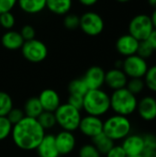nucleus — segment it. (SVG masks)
Instances as JSON below:
<instances>
[{
	"mask_svg": "<svg viewBox=\"0 0 156 157\" xmlns=\"http://www.w3.org/2000/svg\"><path fill=\"white\" fill-rule=\"evenodd\" d=\"M101 154L93 144H84L78 151V157H101Z\"/></svg>",
	"mask_w": 156,
	"mask_h": 157,
	"instance_id": "obj_30",
	"label": "nucleus"
},
{
	"mask_svg": "<svg viewBox=\"0 0 156 157\" xmlns=\"http://www.w3.org/2000/svg\"><path fill=\"white\" fill-rule=\"evenodd\" d=\"M127 157H142V155H135V156H127Z\"/></svg>",
	"mask_w": 156,
	"mask_h": 157,
	"instance_id": "obj_46",
	"label": "nucleus"
},
{
	"mask_svg": "<svg viewBox=\"0 0 156 157\" xmlns=\"http://www.w3.org/2000/svg\"><path fill=\"white\" fill-rule=\"evenodd\" d=\"M21 52L27 61L33 63H38L47 58L48 48L41 40L33 39L25 40L21 47Z\"/></svg>",
	"mask_w": 156,
	"mask_h": 157,
	"instance_id": "obj_7",
	"label": "nucleus"
},
{
	"mask_svg": "<svg viewBox=\"0 0 156 157\" xmlns=\"http://www.w3.org/2000/svg\"><path fill=\"white\" fill-rule=\"evenodd\" d=\"M73 5L72 0H46V7L55 15H67Z\"/></svg>",
	"mask_w": 156,
	"mask_h": 157,
	"instance_id": "obj_20",
	"label": "nucleus"
},
{
	"mask_svg": "<svg viewBox=\"0 0 156 157\" xmlns=\"http://www.w3.org/2000/svg\"><path fill=\"white\" fill-rule=\"evenodd\" d=\"M106 72L100 66H92L86 72L84 77H82L86 84L88 89H99L105 85Z\"/></svg>",
	"mask_w": 156,
	"mask_h": 157,
	"instance_id": "obj_14",
	"label": "nucleus"
},
{
	"mask_svg": "<svg viewBox=\"0 0 156 157\" xmlns=\"http://www.w3.org/2000/svg\"><path fill=\"white\" fill-rule=\"evenodd\" d=\"M54 115L56 123L62 128V130L72 132L78 130L82 119L81 110L74 108L66 102L59 106L54 111Z\"/></svg>",
	"mask_w": 156,
	"mask_h": 157,
	"instance_id": "obj_5",
	"label": "nucleus"
},
{
	"mask_svg": "<svg viewBox=\"0 0 156 157\" xmlns=\"http://www.w3.org/2000/svg\"><path fill=\"white\" fill-rule=\"evenodd\" d=\"M55 136V144L60 155L71 154L76 146V138L72 132L62 130Z\"/></svg>",
	"mask_w": 156,
	"mask_h": 157,
	"instance_id": "obj_12",
	"label": "nucleus"
},
{
	"mask_svg": "<svg viewBox=\"0 0 156 157\" xmlns=\"http://www.w3.org/2000/svg\"><path fill=\"white\" fill-rule=\"evenodd\" d=\"M67 103L74 108L81 110L83 109V103H84V97L78 95H69Z\"/></svg>",
	"mask_w": 156,
	"mask_h": 157,
	"instance_id": "obj_36",
	"label": "nucleus"
},
{
	"mask_svg": "<svg viewBox=\"0 0 156 157\" xmlns=\"http://www.w3.org/2000/svg\"><path fill=\"white\" fill-rule=\"evenodd\" d=\"M117 1H119V2H120V3H126V2H129V1H131V0H117Z\"/></svg>",
	"mask_w": 156,
	"mask_h": 157,
	"instance_id": "obj_45",
	"label": "nucleus"
},
{
	"mask_svg": "<svg viewBox=\"0 0 156 157\" xmlns=\"http://www.w3.org/2000/svg\"><path fill=\"white\" fill-rule=\"evenodd\" d=\"M80 4H82L85 6H91L97 3L98 0H78Z\"/></svg>",
	"mask_w": 156,
	"mask_h": 157,
	"instance_id": "obj_42",
	"label": "nucleus"
},
{
	"mask_svg": "<svg viewBox=\"0 0 156 157\" xmlns=\"http://www.w3.org/2000/svg\"><path fill=\"white\" fill-rule=\"evenodd\" d=\"M13 108V99L10 95L5 91H0V117H6Z\"/></svg>",
	"mask_w": 156,
	"mask_h": 157,
	"instance_id": "obj_26",
	"label": "nucleus"
},
{
	"mask_svg": "<svg viewBox=\"0 0 156 157\" xmlns=\"http://www.w3.org/2000/svg\"><path fill=\"white\" fill-rule=\"evenodd\" d=\"M17 5L27 14H38L46 7V0H17Z\"/></svg>",
	"mask_w": 156,
	"mask_h": 157,
	"instance_id": "obj_21",
	"label": "nucleus"
},
{
	"mask_svg": "<svg viewBox=\"0 0 156 157\" xmlns=\"http://www.w3.org/2000/svg\"><path fill=\"white\" fill-rule=\"evenodd\" d=\"M78 130L86 137L93 139L103 132V121L100 117L86 115L82 117Z\"/></svg>",
	"mask_w": 156,
	"mask_h": 157,
	"instance_id": "obj_10",
	"label": "nucleus"
},
{
	"mask_svg": "<svg viewBox=\"0 0 156 157\" xmlns=\"http://www.w3.org/2000/svg\"><path fill=\"white\" fill-rule=\"evenodd\" d=\"M147 42L151 45V47L154 49V51H156V29H154L152 33L147 38Z\"/></svg>",
	"mask_w": 156,
	"mask_h": 157,
	"instance_id": "obj_40",
	"label": "nucleus"
},
{
	"mask_svg": "<svg viewBox=\"0 0 156 157\" xmlns=\"http://www.w3.org/2000/svg\"><path fill=\"white\" fill-rule=\"evenodd\" d=\"M132 125L129 117L113 114L103 121V132L114 142L124 140L131 133Z\"/></svg>",
	"mask_w": 156,
	"mask_h": 157,
	"instance_id": "obj_4",
	"label": "nucleus"
},
{
	"mask_svg": "<svg viewBox=\"0 0 156 157\" xmlns=\"http://www.w3.org/2000/svg\"><path fill=\"white\" fill-rule=\"evenodd\" d=\"M25 42L21 34L15 30H7L5 32L1 38L2 45L9 51H16L21 49L23 43Z\"/></svg>",
	"mask_w": 156,
	"mask_h": 157,
	"instance_id": "obj_19",
	"label": "nucleus"
},
{
	"mask_svg": "<svg viewBox=\"0 0 156 157\" xmlns=\"http://www.w3.org/2000/svg\"><path fill=\"white\" fill-rule=\"evenodd\" d=\"M37 121L40 124V126L45 130H51L52 129L57 123H56V119L54 112H50V111H43L38 118Z\"/></svg>",
	"mask_w": 156,
	"mask_h": 157,
	"instance_id": "obj_25",
	"label": "nucleus"
},
{
	"mask_svg": "<svg viewBox=\"0 0 156 157\" xmlns=\"http://www.w3.org/2000/svg\"><path fill=\"white\" fill-rule=\"evenodd\" d=\"M36 150L39 157L60 156L55 144V136L53 134H45Z\"/></svg>",
	"mask_w": 156,
	"mask_h": 157,
	"instance_id": "obj_18",
	"label": "nucleus"
},
{
	"mask_svg": "<svg viewBox=\"0 0 156 157\" xmlns=\"http://www.w3.org/2000/svg\"><path fill=\"white\" fill-rule=\"evenodd\" d=\"M137 113L144 121H154L156 120V98L153 96H144L138 100Z\"/></svg>",
	"mask_w": 156,
	"mask_h": 157,
	"instance_id": "obj_11",
	"label": "nucleus"
},
{
	"mask_svg": "<svg viewBox=\"0 0 156 157\" xmlns=\"http://www.w3.org/2000/svg\"><path fill=\"white\" fill-rule=\"evenodd\" d=\"M105 24L102 17L94 11H88L80 17L79 28L88 36H97L104 29Z\"/></svg>",
	"mask_w": 156,
	"mask_h": 157,
	"instance_id": "obj_9",
	"label": "nucleus"
},
{
	"mask_svg": "<svg viewBox=\"0 0 156 157\" xmlns=\"http://www.w3.org/2000/svg\"><path fill=\"white\" fill-rule=\"evenodd\" d=\"M63 25L67 29L73 30L79 28L80 25V17L74 14H67L63 19Z\"/></svg>",
	"mask_w": 156,
	"mask_h": 157,
	"instance_id": "obj_33",
	"label": "nucleus"
},
{
	"mask_svg": "<svg viewBox=\"0 0 156 157\" xmlns=\"http://www.w3.org/2000/svg\"><path fill=\"white\" fill-rule=\"evenodd\" d=\"M128 76L122 71V69L113 68L106 72L105 85L111 90H118L126 87L128 83Z\"/></svg>",
	"mask_w": 156,
	"mask_h": 157,
	"instance_id": "obj_16",
	"label": "nucleus"
},
{
	"mask_svg": "<svg viewBox=\"0 0 156 157\" xmlns=\"http://www.w3.org/2000/svg\"><path fill=\"white\" fill-rule=\"evenodd\" d=\"M23 111L26 117L37 119L43 112V109L41 107V104L38 97L29 98L24 104Z\"/></svg>",
	"mask_w": 156,
	"mask_h": 157,
	"instance_id": "obj_22",
	"label": "nucleus"
},
{
	"mask_svg": "<svg viewBox=\"0 0 156 157\" xmlns=\"http://www.w3.org/2000/svg\"><path fill=\"white\" fill-rule=\"evenodd\" d=\"M138 100L126 87L114 90L110 95V109L114 114L129 117L136 112Z\"/></svg>",
	"mask_w": 156,
	"mask_h": 157,
	"instance_id": "obj_3",
	"label": "nucleus"
},
{
	"mask_svg": "<svg viewBox=\"0 0 156 157\" xmlns=\"http://www.w3.org/2000/svg\"><path fill=\"white\" fill-rule=\"evenodd\" d=\"M83 110L86 115L101 118L110 110V95L102 88L88 90L84 96Z\"/></svg>",
	"mask_w": 156,
	"mask_h": 157,
	"instance_id": "obj_2",
	"label": "nucleus"
},
{
	"mask_svg": "<svg viewBox=\"0 0 156 157\" xmlns=\"http://www.w3.org/2000/svg\"><path fill=\"white\" fill-rule=\"evenodd\" d=\"M17 4V0H0V14L10 12Z\"/></svg>",
	"mask_w": 156,
	"mask_h": 157,
	"instance_id": "obj_38",
	"label": "nucleus"
},
{
	"mask_svg": "<svg viewBox=\"0 0 156 157\" xmlns=\"http://www.w3.org/2000/svg\"><path fill=\"white\" fill-rule=\"evenodd\" d=\"M121 142L120 145L124 149L127 156L142 155L144 151V142L141 134L131 133Z\"/></svg>",
	"mask_w": 156,
	"mask_h": 157,
	"instance_id": "obj_13",
	"label": "nucleus"
},
{
	"mask_svg": "<svg viewBox=\"0 0 156 157\" xmlns=\"http://www.w3.org/2000/svg\"><path fill=\"white\" fill-rule=\"evenodd\" d=\"M94 146L97 149V151L101 155H107V153L115 145V142L108 138L104 132L97 135L92 139Z\"/></svg>",
	"mask_w": 156,
	"mask_h": 157,
	"instance_id": "obj_23",
	"label": "nucleus"
},
{
	"mask_svg": "<svg viewBox=\"0 0 156 157\" xmlns=\"http://www.w3.org/2000/svg\"><path fill=\"white\" fill-rule=\"evenodd\" d=\"M25 113L23 111V109H18V108H13L9 113L6 115V118L8 119V121L11 122L12 125H15L17 123H18L23 118H25Z\"/></svg>",
	"mask_w": 156,
	"mask_h": 157,
	"instance_id": "obj_34",
	"label": "nucleus"
},
{
	"mask_svg": "<svg viewBox=\"0 0 156 157\" xmlns=\"http://www.w3.org/2000/svg\"><path fill=\"white\" fill-rule=\"evenodd\" d=\"M16 23V18L14 15L10 12H6L0 14V26L5 29L10 30Z\"/></svg>",
	"mask_w": 156,
	"mask_h": 157,
	"instance_id": "obj_32",
	"label": "nucleus"
},
{
	"mask_svg": "<svg viewBox=\"0 0 156 157\" xmlns=\"http://www.w3.org/2000/svg\"><path fill=\"white\" fill-rule=\"evenodd\" d=\"M126 88L137 97L144 91L146 86L143 78H130L126 85Z\"/></svg>",
	"mask_w": 156,
	"mask_h": 157,
	"instance_id": "obj_27",
	"label": "nucleus"
},
{
	"mask_svg": "<svg viewBox=\"0 0 156 157\" xmlns=\"http://www.w3.org/2000/svg\"><path fill=\"white\" fill-rule=\"evenodd\" d=\"M24 39V40H29L35 39V29L30 25H25L21 28V30L19 32Z\"/></svg>",
	"mask_w": 156,
	"mask_h": 157,
	"instance_id": "obj_37",
	"label": "nucleus"
},
{
	"mask_svg": "<svg viewBox=\"0 0 156 157\" xmlns=\"http://www.w3.org/2000/svg\"><path fill=\"white\" fill-rule=\"evenodd\" d=\"M149 66L146 60L134 54L123 60L121 69L128 78H143Z\"/></svg>",
	"mask_w": 156,
	"mask_h": 157,
	"instance_id": "obj_8",
	"label": "nucleus"
},
{
	"mask_svg": "<svg viewBox=\"0 0 156 157\" xmlns=\"http://www.w3.org/2000/svg\"><path fill=\"white\" fill-rule=\"evenodd\" d=\"M38 98L41 104L43 111L54 112L62 104L60 95L57 91L51 88H46L42 90L40 93Z\"/></svg>",
	"mask_w": 156,
	"mask_h": 157,
	"instance_id": "obj_15",
	"label": "nucleus"
},
{
	"mask_svg": "<svg viewBox=\"0 0 156 157\" xmlns=\"http://www.w3.org/2000/svg\"><path fill=\"white\" fill-rule=\"evenodd\" d=\"M45 134V130L37 119L25 117L13 125L11 138L17 148L23 151H32L37 149Z\"/></svg>",
	"mask_w": 156,
	"mask_h": 157,
	"instance_id": "obj_1",
	"label": "nucleus"
},
{
	"mask_svg": "<svg viewBox=\"0 0 156 157\" xmlns=\"http://www.w3.org/2000/svg\"><path fill=\"white\" fill-rule=\"evenodd\" d=\"M143 80L146 88L153 93H156V64L148 68Z\"/></svg>",
	"mask_w": 156,
	"mask_h": 157,
	"instance_id": "obj_28",
	"label": "nucleus"
},
{
	"mask_svg": "<svg viewBox=\"0 0 156 157\" xmlns=\"http://www.w3.org/2000/svg\"><path fill=\"white\" fill-rule=\"evenodd\" d=\"M106 157H127V155L122 148V146L120 145H114L106 155Z\"/></svg>",
	"mask_w": 156,
	"mask_h": 157,
	"instance_id": "obj_39",
	"label": "nucleus"
},
{
	"mask_svg": "<svg viewBox=\"0 0 156 157\" xmlns=\"http://www.w3.org/2000/svg\"><path fill=\"white\" fill-rule=\"evenodd\" d=\"M88 90L89 89L83 78H77L72 80L68 85V91L70 95H78L84 97Z\"/></svg>",
	"mask_w": 156,
	"mask_h": 157,
	"instance_id": "obj_24",
	"label": "nucleus"
},
{
	"mask_svg": "<svg viewBox=\"0 0 156 157\" xmlns=\"http://www.w3.org/2000/svg\"><path fill=\"white\" fill-rule=\"evenodd\" d=\"M154 52V49L147 42V40H142L139 42V46H138V50H137L136 54L146 60L153 55Z\"/></svg>",
	"mask_w": 156,
	"mask_h": 157,
	"instance_id": "obj_31",
	"label": "nucleus"
},
{
	"mask_svg": "<svg viewBox=\"0 0 156 157\" xmlns=\"http://www.w3.org/2000/svg\"><path fill=\"white\" fill-rule=\"evenodd\" d=\"M151 20H152L154 29H156V9H154V11L153 12V14H152V16H151Z\"/></svg>",
	"mask_w": 156,
	"mask_h": 157,
	"instance_id": "obj_43",
	"label": "nucleus"
},
{
	"mask_svg": "<svg viewBox=\"0 0 156 157\" xmlns=\"http://www.w3.org/2000/svg\"><path fill=\"white\" fill-rule=\"evenodd\" d=\"M144 142V149L156 150V135L154 133H145L143 134Z\"/></svg>",
	"mask_w": 156,
	"mask_h": 157,
	"instance_id": "obj_35",
	"label": "nucleus"
},
{
	"mask_svg": "<svg viewBox=\"0 0 156 157\" xmlns=\"http://www.w3.org/2000/svg\"><path fill=\"white\" fill-rule=\"evenodd\" d=\"M139 40L132 37L131 34H125L120 36L116 42V49L120 54L128 57L137 53Z\"/></svg>",
	"mask_w": 156,
	"mask_h": 157,
	"instance_id": "obj_17",
	"label": "nucleus"
},
{
	"mask_svg": "<svg viewBox=\"0 0 156 157\" xmlns=\"http://www.w3.org/2000/svg\"><path fill=\"white\" fill-rule=\"evenodd\" d=\"M142 157H156V150L144 149L143 153L142 154Z\"/></svg>",
	"mask_w": 156,
	"mask_h": 157,
	"instance_id": "obj_41",
	"label": "nucleus"
},
{
	"mask_svg": "<svg viewBox=\"0 0 156 157\" xmlns=\"http://www.w3.org/2000/svg\"><path fill=\"white\" fill-rule=\"evenodd\" d=\"M13 125L6 117H0V141L6 140L11 136Z\"/></svg>",
	"mask_w": 156,
	"mask_h": 157,
	"instance_id": "obj_29",
	"label": "nucleus"
},
{
	"mask_svg": "<svg viewBox=\"0 0 156 157\" xmlns=\"http://www.w3.org/2000/svg\"><path fill=\"white\" fill-rule=\"evenodd\" d=\"M154 29L151 17L144 14L135 16L129 24V34L139 41L146 40Z\"/></svg>",
	"mask_w": 156,
	"mask_h": 157,
	"instance_id": "obj_6",
	"label": "nucleus"
},
{
	"mask_svg": "<svg viewBox=\"0 0 156 157\" xmlns=\"http://www.w3.org/2000/svg\"><path fill=\"white\" fill-rule=\"evenodd\" d=\"M148 3L151 6H153L154 9H156V0H148Z\"/></svg>",
	"mask_w": 156,
	"mask_h": 157,
	"instance_id": "obj_44",
	"label": "nucleus"
}]
</instances>
